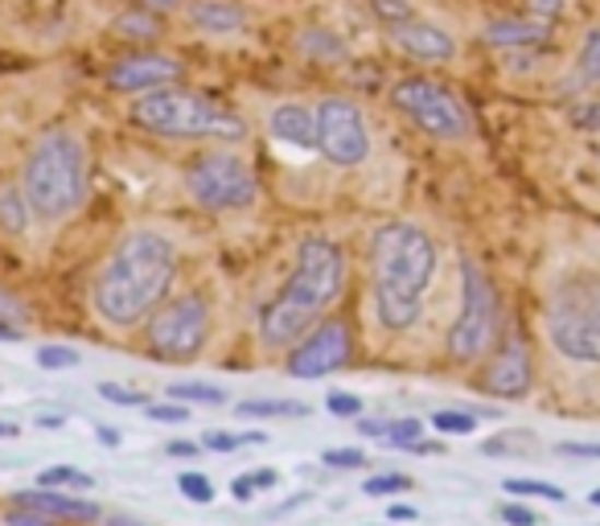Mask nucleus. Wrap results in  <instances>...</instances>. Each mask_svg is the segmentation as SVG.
Returning a JSON list of instances; mask_svg holds the SVG:
<instances>
[{"mask_svg":"<svg viewBox=\"0 0 600 526\" xmlns=\"http://www.w3.org/2000/svg\"><path fill=\"white\" fill-rule=\"evenodd\" d=\"M177 276V247L161 231H132L120 238L104 272L95 280V313L116 329L149 322L165 305L169 284Z\"/></svg>","mask_w":600,"mask_h":526,"instance_id":"f257e3e1","label":"nucleus"},{"mask_svg":"<svg viewBox=\"0 0 600 526\" xmlns=\"http://www.w3.org/2000/svg\"><path fill=\"white\" fill-rule=\"evenodd\" d=\"M345 284V255L326 235H313L296 252V268L284 280V289L259 313V341L268 350H292L326 317V308L342 296Z\"/></svg>","mask_w":600,"mask_h":526,"instance_id":"f03ea898","label":"nucleus"},{"mask_svg":"<svg viewBox=\"0 0 600 526\" xmlns=\"http://www.w3.org/2000/svg\"><path fill=\"white\" fill-rule=\"evenodd\" d=\"M436 276V243L415 222H383L370 238V292L383 329L403 334L420 322L424 292Z\"/></svg>","mask_w":600,"mask_h":526,"instance_id":"7ed1b4c3","label":"nucleus"},{"mask_svg":"<svg viewBox=\"0 0 600 526\" xmlns=\"http://www.w3.org/2000/svg\"><path fill=\"white\" fill-rule=\"evenodd\" d=\"M21 198L34 210L37 219L58 222L74 214L86 198V153L83 144L54 128L37 140L30 156H25V170H21Z\"/></svg>","mask_w":600,"mask_h":526,"instance_id":"20e7f679","label":"nucleus"},{"mask_svg":"<svg viewBox=\"0 0 600 526\" xmlns=\"http://www.w3.org/2000/svg\"><path fill=\"white\" fill-rule=\"evenodd\" d=\"M132 124L165 140H243L247 124L231 107L186 86H156L132 103Z\"/></svg>","mask_w":600,"mask_h":526,"instance_id":"39448f33","label":"nucleus"},{"mask_svg":"<svg viewBox=\"0 0 600 526\" xmlns=\"http://www.w3.org/2000/svg\"><path fill=\"white\" fill-rule=\"evenodd\" d=\"M497 338V292L494 280L481 272L473 259L461 264V317L448 329V358L452 362H478L490 341Z\"/></svg>","mask_w":600,"mask_h":526,"instance_id":"423d86ee","label":"nucleus"},{"mask_svg":"<svg viewBox=\"0 0 600 526\" xmlns=\"http://www.w3.org/2000/svg\"><path fill=\"white\" fill-rule=\"evenodd\" d=\"M210 338V305L198 296V292H186V296H173L165 305L156 308L149 317V329H144V341L156 358L165 362H189L207 350Z\"/></svg>","mask_w":600,"mask_h":526,"instance_id":"0eeeda50","label":"nucleus"},{"mask_svg":"<svg viewBox=\"0 0 600 526\" xmlns=\"http://www.w3.org/2000/svg\"><path fill=\"white\" fill-rule=\"evenodd\" d=\"M186 186L189 194H193V202L202 206V210H214V214L247 210V206H256L259 198V186L256 177H251V170L231 153L198 156L186 173Z\"/></svg>","mask_w":600,"mask_h":526,"instance_id":"6e6552de","label":"nucleus"},{"mask_svg":"<svg viewBox=\"0 0 600 526\" xmlns=\"http://www.w3.org/2000/svg\"><path fill=\"white\" fill-rule=\"evenodd\" d=\"M391 103L412 119L415 128H424L436 140H461L469 137V112L464 103L440 86L436 79H399L391 91Z\"/></svg>","mask_w":600,"mask_h":526,"instance_id":"1a4fd4ad","label":"nucleus"},{"mask_svg":"<svg viewBox=\"0 0 600 526\" xmlns=\"http://www.w3.org/2000/svg\"><path fill=\"white\" fill-rule=\"evenodd\" d=\"M317 149L326 156L329 165H362L366 153H370V128H366V116L354 100H342V95H329L317 107Z\"/></svg>","mask_w":600,"mask_h":526,"instance_id":"9d476101","label":"nucleus"},{"mask_svg":"<svg viewBox=\"0 0 600 526\" xmlns=\"http://www.w3.org/2000/svg\"><path fill=\"white\" fill-rule=\"evenodd\" d=\"M354 354V338H350V325L342 317H329V322H317L289 350V362L284 371L292 378H326V374L342 371L345 362Z\"/></svg>","mask_w":600,"mask_h":526,"instance_id":"9b49d317","label":"nucleus"},{"mask_svg":"<svg viewBox=\"0 0 600 526\" xmlns=\"http://www.w3.org/2000/svg\"><path fill=\"white\" fill-rule=\"evenodd\" d=\"M181 79V62L169 54H128L107 70V86L120 95H144L156 86H173Z\"/></svg>","mask_w":600,"mask_h":526,"instance_id":"f8f14e48","label":"nucleus"},{"mask_svg":"<svg viewBox=\"0 0 600 526\" xmlns=\"http://www.w3.org/2000/svg\"><path fill=\"white\" fill-rule=\"evenodd\" d=\"M551 346L572 362H600V313L597 308H567L551 317Z\"/></svg>","mask_w":600,"mask_h":526,"instance_id":"ddd939ff","label":"nucleus"},{"mask_svg":"<svg viewBox=\"0 0 600 526\" xmlns=\"http://www.w3.org/2000/svg\"><path fill=\"white\" fill-rule=\"evenodd\" d=\"M481 387L490 390V395H497V399H522L531 390V354H527V346L518 338L506 341L494 362H490Z\"/></svg>","mask_w":600,"mask_h":526,"instance_id":"4468645a","label":"nucleus"},{"mask_svg":"<svg viewBox=\"0 0 600 526\" xmlns=\"http://www.w3.org/2000/svg\"><path fill=\"white\" fill-rule=\"evenodd\" d=\"M387 37H391V46L415 58V62H448L452 54H457V42L440 30V25H432V21H399V25H387Z\"/></svg>","mask_w":600,"mask_h":526,"instance_id":"2eb2a0df","label":"nucleus"},{"mask_svg":"<svg viewBox=\"0 0 600 526\" xmlns=\"http://www.w3.org/2000/svg\"><path fill=\"white\" fill-rule=\"evenodd\" d=\"M13 506L46 514L54 523H99V518H104V510L95 506V502H86V498L67 493V490H50V486H37V490L17 493Z\"/></svg>","mask_w":600,"mask_h":526,"instance_id":"dca6fc26","label":"nucleus"},{"mask_svg":"<svg viewBox=\"0 0 600 526\" xmlns=\"http://www.w3.org/2000/svg\"><path fill=\"white\" fill-rule=\"evenodd\" d=\"M186 17L193 21V30L214 34V37H226V34H239V30H247V9L235 4V0H189Z\"/></svg>","mask_w":600,"mask_h":526,"instance_id":"f3484780","label":"nucleus"},{"mask_svg":"<svg viewBox=\"0 0 600 526\" xmlns=\"http://www.w3.org/2000/svg\"><path fill=\"white\" fill-rule=\"evenodd\" d=\"M268 128H272L280 140L301 144V149H313V144H317V112H309L305 103H280V107H272Z\"/></svg>","mask_w":600,"mask_h":526,"instance_id":"a211bd4d","label":"nucleus"},{"mask_svg":"<svg viewBox=\"0 0 600 526\" xmlns=\"http://www.w3.org/2000/svg\"><path fill=\"white\" fill-rule=\"evenodd\" d=\"M481 37H485L490 46H502V50H522V46H539V42H548V21L502 17V21H490Z\"/></svg>","mask_w":600,"mask_h":526,"instance_id":"6ab92c4d","label":"nucleus"},{"mask_svg":"<svg viewBox=\"0 0 600 526\" xmlns=\"http://www.w3.org/2000/svg\"><path fill=\"white\" fill-rule=\"evenodd\" d=\"M165 395L177 399V404H207V408H223L226 404V390L210 387V383H173Z\"/></svg>","mask_w":600,"mask_h":526,"instance_id":"aec40b11","label":"nucleus"},{"mask_svg":"<svg viewBox=\"0 0 600 526\" xmlns=\"http://www.w3.org/2000/svg\"><path fill=\"white\" fill-rule=\"evenodd\" d=\"M305 404H292V399H243L239 416H259V420H272V416H305Z\"/></svg>","mask_w":600,"mask_h":526,"instance_id":"412c9836","label":"nucleus"},{"mask_svg":"<svg viewBox=\"0 0 600 526\" xmlns=\"http://www.w3.org/2000/svg\"><path fill=\"white\" fill-rule=\"evenodd\" d=\"M432 428L436 432H445V436H469L473 428H478V416L473 411H436L432 416Z\"/></svg>","mask_w":600,"mask_h":526,"instance_id":"4be33fe9","label":"nucleus"},{"mask_svg":"<svg viewBox=\"0 0 600 526\" xmlns=\"http://www.w3.org/2000/svg\"><path fill=\"white\" fill-rule=\"evenodd\" d=\"M506 493H522V498H548V502H564L567 493L551 481H534V477H510L506 481Z\"/></svg>","mask_w":600,"mask_h":526,"instance_id":"5701e85b","label":"nucleus"},{"mask_svg":"<svg viewBox=\"0 0 600 526\" xmlns=\"http://www.w3.org/2000/svg\"><path fill=\"white\" fill-rule=\"evenodd\" d=\"M37 486H50V490H91L95 481L86 474H79V469H70V465H58V469H46V474L37 477Z\"/></svg>","mask_w":600,"mask_h":526,"instance_id":"b1692460","label":"nucleus"},{"mask_svg":"<svg viewBox=\"0 0 600 526\" xmlns=\"http://www.w3.org/2000/svg\"><path fill=\"white\" fill-rule=\"evenodd\" d=\"M116 30H120L123 37H156V13L132 9V13H123V17L116 21Z\"/></svg>","mask_w":600,"mask_h":526,"instance_id":"393cba45","label":"nucleus"},{"mask_svg":"<svg viewBox=\"0 0 600 526\" xmlns=\"http://www.w3.org/2000/svg\"><path fill=\"white\" fill-rule=\"evenodd\" d=\"M424 441V424L420 420H391V432H387V441L391 448H412V444Z\"/></svg>","mask_w":600,"mask_h":526,"instance_id":"a878e982","label":"nucleus"},{"mask_svg":"<svg viewBox=\"0 0 600 526\" xmlns=\"http://www.w3.org/2000/svg\"><path fill=\"white\" fill-rule=\"evenodd\" d=\"M403 490H412V477L403 474H378L362 486V493H370V498H391V493H403Z\"/></svg>","mask_w":600,"mask_h":526,"instance_id":"bb28decb","label":"nucleus"},{"mask_svg":"<svg viewBox=\"0 0 600 526\" xmlns=\"http://www.w3.org/2000/svg\"><path fill=\"white\" fill-rule=\"evenodd\" d=\"M177 486H181V493H186L189 502H198V506H210V502H214V486H210L207 474H181Z\"/></svg>","mask_w":600,"mask_h":526,"instance_id":"cd10ccee","label":"nucleus"},{"mask_svg":"<svg viewBox=\"0 0 600 526\" xmlns=\"http://www.w3.org/2000/svg\"><path fill=\"white\" fill-rule=\"evenodd\" d=\"M37 362L46 371H70V366H79V350H70V346H42Z\"/></svg>","mask_w":600,"mask_h":526,"instance_id":"c85d7f7f","label":"nucleus"},{"mask_svg":"<svg viewBox=\"0 0 600 526\" xmlns=\"http://www.w3.org/2000/svg\"><path fill=\"white\" fill-rule=\"evenodd\" d=\"M99 395H104L107 404H116V408H149V399H144V395L120 387V383H99Z\"/></svg>","mask_w":600,"mask_h":526,"instance_id":"c756f323","label":"nucleus"},{"mask_svg":"<svg viewBox=\"0 0 600 526\" xmlns=\"http://www.w3.org/2000/svg\"><path fill=\"white\" fill-rule=\"evenodd\" d=\"M305 50H313L317 58H342V42L338 37H329L326 30H309L305 34Z\"/></svg>","mask_w":600,"mask_h":526,"instance_id":"7c9ffc66","label":"nucleus"},{"mask_svg":"<svg viewBox=\"0 0 600 526\" xmlns=\"http://www.w3.org/2000/svg\"><path fill=\"white\" fill-rule=\"evenodd\" d=\"M580 67H584V79L600 83V30H592V34H588V42H584Z\"/></svg>","mask_w":600,"mask_h":526,"instance_id":"2f4dec72","label":"nucleus"},{"mask_svg":"<svg viewBox=\"0 0 600 526\" xmlns=\"http://www.w3.org/2000/svg\"><path fill=\"white\" fill-rule=\"evenodd\" d=\"M321 460H326L329 469H362V465H366V453H362V448H326Z\"/></svg>","mask_w":600,"mask_h":526,"instance_id":"473e14b6","label":"nucleus"},{"mask_svg":"<svg viewBox=\"0 0 600 526\" xmlns=\"http://www.w3.org/2000/svg\"><path fill=\"white\" fill-rule=\"evenodd\" d=\"M149 420H161V424H186L189 420V411H186V404H177V399H173V404H149Z\"/></svg>","mask_w":600,"mask_h":526,"instance_id":"72a5a7b5","label":"nucleus"},{"mask_svg":"<svg viewBox=\"0 0 600 526\" xmlns=\"http://www.w3.org/2000/svg\"><path fill=\"white\" fill-rule=\"evenodd\" d=\"M375 13L387 21V25H399V21H412L415 17L408 0H375Z\"/></svg>","mask_w":600,"mask_h":526,"instance_id":"f704fd0d","label":"nucleus"},{"mask_svg":"<svg viewBox=\"0 0 600 526\" xmlns=\"http://www.w3.org/2000/svg\"><path fill=\"white\" fill-rule=\"evenodd\" d=\"M555 453L572 460H600V441H564L555 444Z\"/></svg>","mask_w":600,"mask_h":526,"instance_id":"c9c22d12","label":"nucleus"},{"mask_svg":"<svg viewBox=\"0 0 600 526\" xmlns=\"http://www.w3.org/2000/svg\"><path fill=\"white\" fill-rule=\"evenodd\" d=\"M572 124H576L580 132H600V100L572 107Z\"/></svg>","mask_w":600,"mask_h":526,"instance_id":"e433bc0d","label":"nucleus"},{"mask_svg":"<svg viewBox=\"0 0 600 526\" xmlns=\"http://www.w3.org/2000/svg\"><path fill=\"white\" fill-rule=\"evenodd\" d=\"M326 408L333 411V416H354V420H358V416H362V399H358V395H350V390H333V395L326 399Z\"/></svg>","mask_w":600,"mask_h":526,"instance_id":"4c0bfd02","label":"nucleus"},{"mask_svg":"<svg viewBox=\"0 0 600 526\" xmlns=\"http://www.w3.org/2000/svg\"><path fill=\"white\" fill-rule=\"evenodd\" d=\"M502 523L506 526H539V514L531 506H522V502H506L502 506Z\"/></svg>","mask_w":600,"mask_h":526,"instance_id":"58836bf2","label":"nucleus"},{"mask_svg":"<svg viewBox=\"0 0 600 526\" xmlns=\"http://www.w3.org/2000/svg\"><path fill=\"white\" fill-rule=\"evenodd\" d=\"M9 526H54V518H46V514H34V510H21L13 506L9 510V518H4Z\"/></svg>","mask_w":600,"mask_h":526,"instance_id":"ea45409f","label":"nucleus"},{"mask_svg":"<svg viewBox=\"0 0 600 526\" xmlns=\"http://www.w3.org/2000/svg\"><path fill=\"white\" fill-rule=\"evenodd\" d=\"M231 493H235V498H239V502H251V498H256V493H259V481H256V474H243V477H235V481H231Z\"/></svg>","mask_w":600,"mask_h":526,"instance_id":"a19ab883","label":"nucleus"},{"mask_svg":"<svg viewBox=\"0 0 600 526\" xmlns=\"http://www.w3.org/2000/svg\"><path fill=\"white\" fill-rule=\"evenodd\" d=\"M239 436H231V432H210L207 436V448H214V453H231V448H239Z\"/></svg>","mask_w":600,"mask_h":526,"instance_id":"79ce46f5","label":"nucleus"},{"mask_svg":"<svg viewBox=\"0 0 600 526\" xmlns=\"http://www.w3.org/2000/svg\"><path fill=\"white\" fill-rule=\"evenodd\" d=\"M358 432H362V436H370V441H387V432H391V420H362Z\"/></svg>","mask_w":600,"mask_h":526,"instance_id":"37998d69","label":"nucleus"},{"mask_svg":"<svg viewBox=\"0 0 600 526\" xmlns=\"http://www.w3.org/2000/svg\"><path fill=\"white\" fill-rule=\"evenodd\" d=\"M165 453H169V457H198V453H202V444H193V441H169V444H165Z\"/></svg>","mask_w":600,"mask_h":526,"instance_id":"c03bdc74","label":"nucleus"},{"mask_svg":"<svg viewBox=\"0 0 600 526\" xmlns=\"http://www.w3.org/2000/svg\"><path fill=\"white\" fill-rule=\"evenodd\" d=\"M387 514H391V523H412V518H420V510L415 506H391Z\"/></svg>","mask_w":600,"mask_h":526,"instance_id":"a18cd8bd","label":"nucleus"},{"mask_svg":"<svg viewBox=\"0 0 600 526\" xmlns=\"http://www.w3.org/2000/svg\"><path fill=\"white\" fill-rule=\"evenodd\" d=\"M34 424L46 428V432H58V428H67V416H54V411H50V416H37Z\"/></svg>","mask_w":600,"mask_h":526,"instance_id":"49530a36","label":"nucleus"},{"mask_svg":"<svg viewBox=\"0 0 600 526\" xmlns=\"http://www.w3.org/2000/svg\"><path fill=\"white\" fill-rule=\"evenodd\" d=\"M0 341H21V329L9 317H0Z\"/></svg>","mask_w":600,"mask_h":526,"instance_id":"de8ad7c7","label":"nucleus"},{"mask_svg":"<svg viewBox=\"0 0 600 526\" xmlns=\"http://www.w3.org/2000/svg\"><path fill=\"white\" fill-rule=\"evenodd\" d=\"M140 9H149V13H169V9H177V0H140Z\"/></svg>","mask_w":600,"mask_h":526,"instance_id":"09e8293b","label":"nucleus"},{"mask_svg":"<svg viewBox=\"0 0 600 526\" xmlns=\"http://www.w3.org/2000/svg\"><path fill=\"white\" fill-rule=\"evenodd\" d=\"M99 441H104V444H120V432H116V428H99Z\"/></svg>","mask_w":600,"mask_h":526,"instance_id":"8fccbe9b","label":"nucleus"},{"mask_svg":"<svg viewBox=\"0 0 600 526\" xmlns=\"http://www.w3.org/2000/svg\"><path fill=\"white\" fill-rule=\"evenodd\" d=\"M0 436H17V424H9V420H0Z\"/></svg>","mask_w":600,"mask_h":526,"instance_id":"3c124183","label":"nucleus"},{"mask_svg":"<svg viewBox=\"0 0 600 526\" xmlns=\"http://www.w3.org/2000/svg\"><path fill=\"white\" fill-rule=\"evenodd\" d=\"M107 526H144V523H132V518H107Z\"/></svg>","mask_w":600,"mask_h":526,"instance_id":"603ef678","label":"nucleus"},{"mask_svg":"<svg viewBox=\"0 0 600 526\" xmlns=\"http://www.w3.org/2000/svg\"><path fill=\"white\" fill-rule=\"evenodd\" d=\"M588 502H592V506H600V490H592V493H588Z\"/></svg>","mask_w":600,"mask_h":526,"instance_id":"864d4df0","label":"nucleus"}]
</instances>
